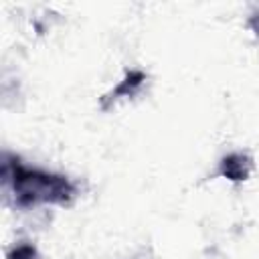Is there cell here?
Returning <instances> with one entry per match:
<instances>
[{
  "mask_svg": "<svg viewBox=\"0 0 259 259\" xmlns=\"http://www.w3.org/2000/svg\"><path fill=\"white\" fill-rule=\"evenodd\" d=\"M249 26H251V28H253V32L259 36V12H257V14H253V16L249 18Z\"/></svg>",
  "mask_w": 259,
  "mask_h": 259,
  "instance_id": "cell-5",
  "label": "cell"
},
{
  "mask_svg": "<svg viewBox=\"0 0 259 259\" xmlns=\"http://www.w3.org/2000/svg\"><path fill=\"white\" fill-rule=\"evenodd\" d=\"M6 259H40V255H38V251H36L32 245L22 243V245H16V247L6 255Z\"/></svg>",
  "mask_w": 259,
  "mask_h": 259,
  "instance_id": "cell-4",
  "label": "cell"
},
{
  "mask_svg": "<svg viewBox=\"0 0 259 259\" xmlns=\"http://www.w3.org/2000/svg\"><path fill=\"white\" fill-rule=\"evenodd\" d=\"M253 172V158L249 154L243 152H233L227 154L221 162H219V174L223 178H229L233 182H243L251 176Z\"/></svg>",
  "mask_w": 259,
  "mask_h": 259,
  "instance_id": "cell-2",
  "label": "cell"
},
{
  "mask_svg": "<svg viewBox=\"0 0 259 259\" xmlns=\"http://www.w3.org/2000/svg\"><path fill=\"white\" fill-rule=\"evenodd\" d=\"M2 176L4 184L12 190L14 202L24 208L36 204H69L77 192L67 176L28 168L18 158L4 156Z\"/></svg>",
  "mask_w": 259,
  "mask_h": 259,
  "instance_id": "cell-1",
  "label": "cell"
},
{
  "mask_svg": "<svg viewBox=\"0 0 259 259\" xmlns=\"http://www.w3.org/2000/svg\"><path fill=\"white\" fill-rule=\"evenodd\" d=\"M144 79H146V75H144L142 71H130V73L125 75V79L109 93V97H111V99H119L121 95H123V97L134 95V93L140 89V85L144 83Z\"/></svg>",
  "mask_w": 259,
  "mask_h": 259,
  "instance_id": "cell-3",
  "label": "cell"
}]
</instances>
